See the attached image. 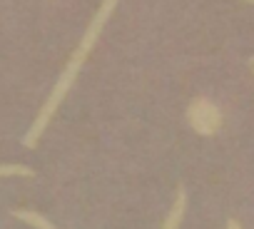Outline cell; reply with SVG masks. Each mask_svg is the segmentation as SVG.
Masks as SVG:
<instances>
[{"instance_id":"1","label":"cell","mask_w":254,"mask_h":229,"mask_svg":"<svg viewBox=\"0 0 254 229\" xmlns=\"http://www.w3.org/2000/svg\"><path fill=\"white\" fill-rule=\"evenodd\" d=\"M117 3H120V0H102V3H100V8H97V13L92 15V20H90V25H87V30H85L82 40L77 43V48H75L72 57L67 60L65 70L60 72V77H58V82H55V87H53L50 97H48V100H45V105L38 110V117L33 120V125H30L28 135L23 137V145H25V147H30V150H33V147H38L40 137L45 135V127L50 125L53 114L58 112L60 102L65 100L67 90H70V87H72V82L77 80V72H80L82 62L87 60L90 50L97 45V40H100V35H102V30H105V23L110 20V15H112V10L117 8Z\"/></svg>"},{"instance_id":"2","label":"cell","mask_w":254,"mask_h":229,"mask_svg":"<svg viewBox=\"0 0 254 229\" xmlns=\"http://www.w3.org/2000/svg\"><path fill=\"white\" fill-rule=\"evenodd\" d=\"M187 122L197 135L212 137L222 127V110L209 97H194L187 107Z\"/></svg>"},{"instance_id":"3","label":"cell","mask_w":254,"mask_h":229,"mask_svg":"<svg viewBox=\"0 0 254 229\" xmlns=\"http://www.w3.org/2000/svg\"><path fill=\"white\" fill-rule=\"evenodd\" d=\"M185 209H187V189H185V187H177L175 204H172L170 214L165 217V222H162V229H180V224H182V217H185Z\"/></svg>"},{"instance_id":"4","label":"cell","mask_w":254,"mask_h":229,"mask_svg":"<svg viewBox=\"0 0 254 229\" xmlns=\"http://www.w3.org/2000/svg\"><path fill=\"white\" fill-rule=\"evenodd\" d=\"M13 217L15 219H23V222H28L30 227H35V229H55L43 214H38V212H33V209H15L13 212Z\"/></svg>"},{"instance_id":"5","label":"cell","mask_w":254,"mask_h":229,"mask_svg":"<svg viewBox=\"0 0 254 229\" xmlns=\"http://www.w3.org/2000/svg\"><path fill=\"white\" fill-rule=\"evenodd\" d=\"M35 172L25 165H0V177H33Z\"/></svg>"},{"instance_id":"6","label":"cell","mask_w":254,"mask_h":229,"mask_svg":"<svg viewBox=\"0 0 254 229\" xmlns=\"http://www.w3.org/2000/svg\"><path fill=\"white\" fill-rule=\"evenodd\" d=\"M227 229H242V224L237 219H227Z\"/></svg>"},{"instance_id":"7","label":"cell","mask_w":254,"mask_h":229,"mask_svg":"<svg viewBox=\"0 0 254 229\" xmlns=\"http://www.w3.org/2000/svg\"><path fill=\"white\" fill-rule=\"evenodd\" d=\"M249 67H254V57H249Z\"/></svg>"},{"instance_id":"8","label":"cell","mask_w":254,"mask_h":229,"mask_svg":"<svg viewBox=\"0 0 254 229\" xmlns=\"http://www.w3.org/2000/svg\"><path fill=\"white\" fill-rule=\"evenodd\" d=\"M242 3H254V0H242Z\"/></svg>"},{"instance_id":"9","label":"cell","mask_w":254,"mask_h":229,"mask_svg":"<svg viewBox=\"0 0 254 229\" xmlns=\"http://www.w3.org/2000/svg\"><path fill=\"white\" fill-rule=\"evenodd\" d=\"M252 70H254V67H252Z\"/></svg>"}]
</instances>
